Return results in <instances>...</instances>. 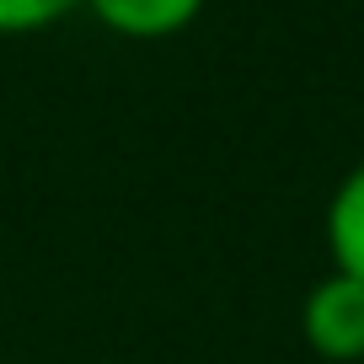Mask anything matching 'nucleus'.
<instances>
[{
    "mask_svg": "<svg viewBox=\"0 0 364 364\" xmlns=\"http://www.w3.org/2000/svg\"><path fill=\"white\" fill-rule=\"evenodd\" d=\"M300 338L327 364H364V279L321 273L300 300Z\"/></svg>",
    "mask_w": 364,
    "mask_h": 364,
    "instance_id": "f257e3e1",
    "label": "nucleus"
},
{
    "mask_svg": "<svg viewBox=\"0 0 364 364\" xmlns=\"http://www.w3.org/2000/svg\"><path fill=\"white\" fill-rule=\"evenodd\" d=\"M209 0H80V11L124 43H166L204 16Z\"/></svg>",
    "mask_w": 364,
    "mask_h": 364,
    "instance_id": "f03ea898",
    "label": "nucleus"
},
{
    "mask_svg": "<svg viewBox=\"0 0 364 364\" xmlns=\"http://www.w3.org/2000/svg\"><path fill=\"white\" fill-rule=\"evenodd\" d=\"M321 230H327L332 268L364 279V161H353L338 177V188L327 198V215H321Z\"/></svg>",
    "mask_w": 364,
    "mask_h": 364,
    "instance_id": "7ed1b4c3",
    "label": "nucleus"
},
{
    "mask_svg": "<svg viewBox=\"0 0 364 364\" xmlns=\"http://www.w3.org/2000/svg\"><path fill=\"white\" fill-rule=\"evenodd\" d=\"M80 11V0H0V38H33Z\"/></svg>",
    "mask_w": 364,
    "mask_h": 364,
    "instance_id": "20e7f679",
    "label": "nucleus"
}]
</instances>
